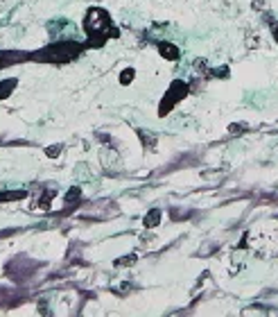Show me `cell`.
Instances as JSON below:
<instances>
[{
    "label": "cell",
    "mask_w": 278,
    "mask_h": 317,
    "mask_svg": "<svg viewBox=\"0 0 278 317\" xmlns=\"http://www.w3.org/2000/svg\"><path fill=\"white\" fill-rule=\"evenodd\" d=\"M111 25V18H109V14L104 9H100V7H93V9H88V14H86L84 18V30L88 32V37H91V41L95 43H104L107 41V30Z\"/></svg>",
    "instance_id": "6da1fadb"
},
{
    "label": "cell",
    "mask_w": 278,
    "mask_h": 317,
    "mask_svg": "<svg viewBox=\"0 0 278 317\" xmlns=\"http://www.w3.org/2000/svg\"><path fill=\"white\" fill-rule=\"evenodd\" d=\"M81 50L79 43H57V45H50V48H45L43 52L34 54V59H48L52 61V64H64V61L73 59L77 52Z\"/></svg>",
    "instance_id": "7a4b0ae2"
},
{
    "label": "cell",
    "mask_w": 278,
    "mask_h": 317,
    "mask_svg": "<svg viewBox=\"0 0 278 317\" xmlns=\"http://www.w3.org/2000/svg\"><path fill=\"white\" fill-rule=\"evenodd\" d=\"M159 52H160V57H165V59H170V61L179 59V48L174 43H167V41L159 43Z\"/></svg>",
    "instance_id": "3957f363"
},
{
    "label": "cell",
    "mask_w": 278,
    "mask_h": 317,
    "mask_svg": "<svg viewBox=\"0 0 278 317\" xmlns=\"http://www.w3.org/2000/svg\"><path fill=\"white\" fill-rule=\"evenodd\" d=\"M159 222H160V209H152L150 213L145 215L143 225L147 226V229H154V226H159Z\"/></svg>",
    "instance_id": "277c9868"
},
{
    "label": "cell",
    "mask_w": 278,
    "mask_h": 317,
    "mask_svg": "<svg viewBox=\"0 0 278 317\" xmlns=\"http://www.w3.org/2000/svg\"><path fill=\"white\" fill-rule=\"evenodd\" d=\"M16 89V80H5V82H0V100L2 97H7L11 91Z\"/></svg>",
    "instance_id": "5b68a950"
},
{
    "label": "cell",
    "mask_w": 278,
    "mask_h": 317,
    "mask_svg": "<svg viewBox=\"0 0 278 317\" xmlns=\"http://www.w3.org/2000/svg\"><path fill=\"white\" fill-rule=\"evenodd\" d=\"M79 195H81L79 188H70V193L66 195V206L73 204V202H77V199H79Z\"/></svg>",
    "instance_id": "8992f818"
},
{
    "label": "cell",
    "mask_w": 278,
    "mask_h": 317,
    "mask_svg": "<svg viewBox=\"0 0 278 317\" xmlns=\"http://www.w3.org/2000/svg\"><path fill=\"white\" fill-rule=\"evenodd\" d=\"M131 77H134V70L129 68V70H124L122 75H120V80H124V82H122V84H129V80H131Z\"/></svg>",
    "instance_id": "52a82bcc"
}]
</instances>
